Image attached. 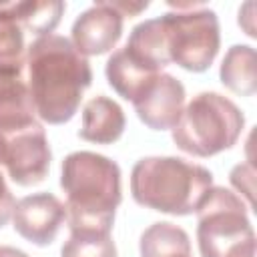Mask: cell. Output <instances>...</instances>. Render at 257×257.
<instances>
[{"label":"cell","mask_w":257,"mask_h":257,"mask_svg":"<svg viewBox=\"0 0 257 257\" xmlns=\"http://www.w3.org/2000/svg\"><path fill=\"white\" fill-rule=\"evenodd\" d=\"M26 68L36 114L48 124L68 122L92 80L86 56H82L68 38L46 34L30 42Z\"/></svg>","instance_id":"cell-1"},{"label":"cell","mask_w":257,"mask_h":257,"mask_svg":"<svg viewBox=\"0 0 257 257\" xmlns=\"http://www.w3.org/2000/svg\"><path fill=\"white\" fill-rule=\"evenodd\" d=\"M60 187L66 193L70 231L110 233L120 195V169L92 151H74L62 161Z\"/></svg>","instance_id":"cell-2"},{"label":"cell","mask_w":257,"mask_h":257,"mask_svg":"<svg viewBox=\"0 0 257 257\" xmlns=\"http://www.w3.org/2000/svg\"><path fill=\"white\" fill-rule=\"evenodd\" d=\"M213 185L209 169L181 157H145L131 173L133 199L169 215H191Z\"/></svg>","instance_id":"cell-3"},{"label":"cell","mask_w":257,"mask_h":257,"mask_svg":"<svg viewBox=\"0 0 257 257\" xmlns=\"http://www.w3.org/2000/svg\"><path fill=\"white\" fill-rule=\"evenodd\" d=\"M245 124L239 106L219 92L197 94L181 112L173 131V143L195 157H211L231 149Z\"/></svg>","instance_id":"cell-4"},{"label":"cell","mask_w":257,"mask_h":257,"mask_svg":"<svg viewBox=\"0 0 257 257\" xmlns=\"http://www.w3.org/2000/svg\"><path fill=\"white\" fill-rule=\"evenodd\" d=\"M195 213L201 257H255V233L247 207L233 191L211 187Z\"/></svg>","instance_id":"cell-5"},{"label":"cell","mask_w":257,"mask_h":257,"mask_svg":"<svg viewBox=\"0 0 257 257\" xmlns=\"http://www.w3.org/2000/svg\"><path fill=\"white\" fill-rule=\"evenodd\" d=\"M177 12L161 16L171 62L191 72L207 70L219 52V20L209 8L197 4H175Z\"/></svg>","instance_id":"cell-6"},{"label":"cell","mask_w":257,"mask_h":257,"mask_svg":"<svg viewBox=\"0 0 257 257\" xmlns=\"http://www.w3.org/2000/svg\"><path fill=\"white\" fill-rule=\"evenodd\" d=\"M50 145L40 122L4 137L0 165L6 167L8 177L20 187H32L46 179L50 169Z\"/></svg>","instance_id":"cell-7"},{"label":"cell","mask_w":257,"mask_h":257,"mask_svg":"<svg viewBox=\"0 0 257 257\" xmlns=\"http://www.w3.org/2000/svg\"><path fill=\"white\" fill-rule=\"evenodd\" d=\"M66 221V207L52 193H34L22 197L12 211V223L20 237L46 247L50 245L62 223Z\"/></svg>","instance_id":"cell-8"},{"label":"cell","mask_w":257,"mask_h":257,"mask_svg":"<svg viewBox=\"0 0 257 257\" xmlns=\"http://www.w3.org/2000/svg\"><path fill=\"white\" fill-rule=\"evenodd\" d=\"M185 86L173 74L159 72L133 100L137 116L153 131L173 128L183 112Z\"/></svg>","instance_id":"cell-9"},{"label":"cell","mask_w":257,"mask_h":257,"mask_svg":"<svg viewBox=\"0 0 257 257\" xmlns=\"http://www.w3.org/2000/svg\"><path fill=\"white\" fill-rule=\"evenodd\" d=\"M124 16L114 2H94L80 12L72 24V46L82 56H96L108 52L122 34Z\"/></svg>","instance_id":"cell-10"},{"label":"cell","mask_w":257,"mask_h":257,"mask_svg":"<svg viewBox=\"0 0 257 257\" xmlns=\"http://www.w3.org/2000/svg\"><path fill=\"white\" fill-rule=\"evenodd\" d=\"M124 124V112L118 106V102L98 94L90 98L82 108V124L78 137L88 143L108 145L120 139Z\"/></svg>","instance_id":"cell-11"},{"label":"cell","mask_w":257,"mask_h":257,"mask_svg":"<svg viewBox=\"0 0 257 257\" xmlns=\"http://www.w3.org/2000/svg\"><path fill=\"white\" fill-rule=\"evenodd\" d=\"M36 108L28 84L20 78H0V135L10 137L36 124Z\"/></svg>","instance_id":"cell-12"},{"label":"cell","mask_w":257,"mask_h":257,"mask_svg":"<svg viewBox=\"0 0 257 257\" xmlns=\"http://www.w3.org/2000/svg\"><path fill=\"white\" fill-rule=\"evenodd\" d=\"M124 48L131 56H135L139 62H143L145 66H149L157 72H161L167 64H171L161 16L149 18V20H143L141 24H137L128 34Z\"/></svg>","instance_id":"cell-13"},{"label":"cell","mask_w":257,"mask_h":257,"mask_svg":"<svg viewBox=\"0 0 257 257\" xmlns=\"http://www.w3.org/2000/svg\"><path fill=\"white\" fill-rule=\"evenodd\" d=\"M104 72H106V80L108 84L124 98V100H135L137 94L145 88V84L155 78L159 72L145 66L143 62H139L135 56H131L126 52V48H118L114 50L108 60H106V66H104Z\"/></svg>","instance_id":"cell-14"},{"label":"cell","mask_w":257,"mask_h":257,"mask_svg":"<svg viewBox=\"0 0 257 257\" xmlns=\"http://www.w3.org/2000/svg\"><path fill=\"white\" fill-rule=\"evenodd\" d=\"M26 30L0 4V78H20L26 64Z\"/></svg>","instance_id":"cell-15"},{"label":"cell","mask_w":257,"mask_h":257,"mask_svg":"<svg viewBox=\"0 0 257 257\" xmlns=\"http://www.w3.org/2000/svg\"><path fill=\"white\" fill-rule=\"evenodd\" d=\"M257 54L253 46L247 44H235L227 50L223 62H221V82L243 96H251L257 90Z\"/></svg>","instance_id":"cell-16"},{"label":"cell","mask_w":257,"mask_h":257,"mask_svg":"<svg viewBox=\"0 0 257 257\" xmlns=\"http://www.w3.org/2000/svg\"><path fill=\"white\" fill-rule=\"evenodd\" d=\"M6 10L18 20V24L32 36L40 38L50 34L60 16L64 14V2L60 0H28V2H8Z\"/></svg>","instance_id":"cell-17"},{"label":"cell","mask_w":257,"mask_h":257,"mask_svg":"<svg viewBox=\"0 0 257 257\" xmlns=\"http://www.w3.org/2000/svg\"><path fill=\"white\" fill-rule=\"evenodd\" d=\"M141 257H183L191 255V241L185 229L159 221L149 225L139 241Z\"/></svg>","instance_id":"cell-18"},{"label":"cell","mask_w":257,"mask_h":257,"mask_svg":"<svg viewBox=\"0 0 257 257\" xmlns=\"http://www.w3.org/2000/svg\"><path fill=\"white\" fill-rule=\"evenodd\" d=\"M60 257H116V245L110 233L70 231L68 241L60 249Z\"/></svg>","instance_id":"cell-19"},{"label":"cell","mask_w":257,"mask_h":257,"mask_svg":"<svg viewBox=\"0 0 257 257\" xmlns=\"http://www.w3.org/2000/svg\"><path fill=\"white\" fill-rule=\"evenodd\" d=\"M231 183L247 197L249 207H253V167L251 165H237L231 171Z\"/></svg>","instance_id":"cell-20"},{"label":"cell","mask_w":257,"mask_h":257,"mask_svg":"<svg viewBox=\"0 0 257 257\" xmlns=\"http://www.w3.org/2000/svg\"><path fill=\"white\" fill-rule=\"evenodd\" d=\"M14 205H16L14 203V197H12V193H10L4 177L0 173V227L8 223V219H10L12 211H14Z\"/></svg>","instance_id":"cell-21"},{"label":"cell","mask_w":257,"mask_h":257,"mask_svg":"<svg viewBox=\"0 0 257 257\" xmlns=\"http://www.w3.org/2000/svg\"><path fill=\"white\" fill-rule=\"evenodd\" d=\"M253 8H255V4H253V2H251V6H249V14H245V12H243V8H239V24H241L243 20H247V22H249V24H247V34H249L251 38H255V36H257V34H255V26H253V14H251V12H253Z\"/></svg>","instance_id":"cell-22"},{"label":"cell","mask_w":257,"mask_h":257,"mask_svg":"<svg viewBox=\"0 0 257 257\" xmlns=\"http://www.w3.org/2000/svg\"><path fill=\"white\" fill-rule=\"evenodd\" d=\"M0 257H28L22 249L10 247V245H0Z\"/></svg>","instance_id":"cell-23"},{"label":"cell","mask_w":257,"mask_h":257,"mask_svg":"<svg viewBox=\"0 0 257 257\" xmlns=\"http://www.w3.org/2000/svg\"><path fill=\"white\" fill-rule=\"evenodd\" d=\"M2 147H4V137L0 135V157H2Z\"/></svg>","instance_id":"cell-24"},{"label":"cell","mask_w":257,"mask_h":257,"mask_svg":"<svg viewBox=\"0 0 257 257\" xmlns=\"http://www.w3.org/2000/svg\"><path fill=\"white\" fill-rule=\"evenodd\" d=\"M183 257H191V255H183Z\"/></svg>","instance_id":"cell-25"}]
</instances>
